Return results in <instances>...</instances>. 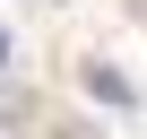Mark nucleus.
<instances>
[{
  "mask_svg": "<svg viewBox=\"0 0 147 139\" xmlns=\"http://www.w3.org/2000/svg\"><path fill=\"white\" fill-rule=\"evenodd\" d=\"M78 87H87L95 104H138V87L121 78V70H104V61H87V70H78Z\"/></svg>",
  "mask_w": 147,
  "mask_h": 139,
  "instance_id": "obj_1",
  "label": "nucleus"
},
{
  "mask_svg": "<svg viewBox=\"0 0 147 139\" xmlns=\"http://www.w3.org/2000/svg\"><path fill=\"white\" fill-rule=\"evenodd\" d=\"M0 52H9V44H0Z\"/></svg>",
  "mask_w": 147,
  "mask_h": 139,
  "instance_id": "obj_2",
  "label": "nucleus"
}]
</instances>
